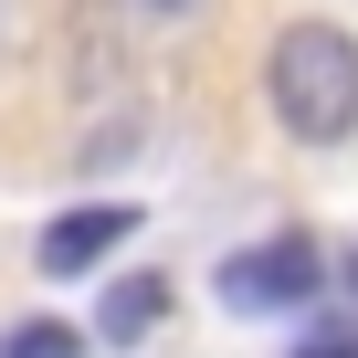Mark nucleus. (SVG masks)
Returning <instances> with one entry per match:
<instances>
[{"instance_id": "nucleus-1", "label": "nucleus", "mask_w": 358, "mask_h": 358, "mask_svg": "<svg viewBox=\"0 0 358 358\" xmlns=\"http://www.w3.org/2000/svg\"><path fill=\"white\" fill-rule=\"evenodd\" d=\"M264 95H274L285 137L337 148V137L358 127V32H337V22H285L274 53H264Z\"/></svg>"}, {"instance_id": "nucleus-2", "label": "nucleus", "mask_w": 358, "mask_h": 358, "mask_svg": "<svg viewBox=\"0 0 358 358\" xmlns=\"http://www.w3.org/2000/svg\"><path fill=\"white\" fill-rule=\"evenodd\" d=\"M316 285H327V243H306V232H274V243H253V253L222 264V306H232V316L316 306Z\"/></svg>"}, {"instance_id": "nucleus-3", "label": "nucleus", "mask_w": 358, "mask_h": 358, "mask_svg": "<svg viewBox=\"0 0 358 358\" xmlns=\"http://www.w3.org/2000/svg\"><path fill=\"white\" fill-rule=\"evenodd\" d=\"M127 232H137V211H127V201H85V211H64V222H53L43 243H32V264H43V274L64 285V274H95V264H106V253H116Z\"/></svg>"}, {"instance_id": "nucleus-4", "label": "nucleus", "mask_w": 358, "mask_h": 358, "mask_svg": "<svg viewBox=\"0 0 358 358\" xmlns=\"http://www.w3.org/2000/svg\"><path fill=\"white\" fill-rule=\"evenodd\" d=\"M158 316H169V274H116V285H106V306H95V337L137 348Z\"/></svg>"}, {"instance_id": "nucleus-5", "label": "nucleus", "mask_w": 358, "mask_h": 358, "mask_svg": "<svg viewBox=\"0 0 358 358\" xmlns=\"http://www.w3.org/2000/svg\"><path fill=\"white\" fill-rule=\"evenodd\" d=\"M0 358H85V327H64V316H22L11 337H0Z\"/></svg>"}, {"instance_id": "nucleus-6", "label": "nucleus", "mask_w": 358, "mask_h": 358, "mask_svg": "<svg viewBox=\"0 0 358 358\" xmlns=\"http://www.w3.org/2000/svg\"><path fill=\"white\" fill-rule=\"evenodd\" d=\"M295 358H358V327H316V337H295Z\"/></svg>"}, {"instance_id": "nucleus-7", "label": "nucleus", "mask_w": 358, "mask_h": 358, "mask_svg": "<svg viewBox=\"0 0 358 358\" xmlns=\"http://www.w3.org/2000/svg\"><path fill=\"white\" fill-rule=\"evenodd\" d=\"M158 11H179V0H158Z\"/></svg>"}]
</instances>
